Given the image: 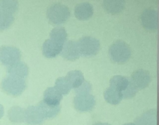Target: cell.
<instances>
[{
    "label": "cell",
    "instance_id": "27",
    "mask_svg": "<svg viewBox=\"0 0 159 125\" xmlns=\"http://www.w3.org/2000/svg\"><path fill=\"white\" fill-rule=\"evenodd\" d=\"M3 114H4V109L2 106L0 104V118L2 117Z\"/></svg>",
    "mask_w": 159,
    "mask_h": 125
},
{
    "label": "cell",
    "instance_id": "7",
    "mask_svg": "<svg viewBox=\"0 0 159 125\" xmlns=\"http://www.w3.org/2000/svg\"><path fill=\"white\" fill-rule=\"evenodd\" d=\"M130 80L138 90H142L148 86L150 84L151 76L148 71L139 69L135 71L132 74Z\"/></svg>",
    "mask_w": 159,
    "mask_h": 125
},
{
    "label": "cell",
    "instance_id": "29",
    "mask_svg": "<svg viewBox=\"0 0 159 125\" xmlns=\"http://www.w3.org/2000/svg\"><path fill=\"white\" fill-rule=\"evenodd\" d=\"M124 125H136V124H135L134 123H126V124H124Z\"/></svg>",
    "mask_w": 159,
    "mask_h": 125
},
{
    "label": "cell",
    "instance_id": "11",
    "mask_svg": "<svg viewBox=\"0 0 159 125\" xmlns=\"http://www.w3.org/2000/svg\"><path fill=\"white\" fill-rule=\"evenodd\" d=\"M93 11V7L90 3L81 2L75 6L74 13L78 19L84 21L91 17Z\"/></svg>",
    "mask_w": 159,
    "mask_h": 125
},
{
    "label": "cell",
    "instance_id": "21",
    "mask_svg": "<svg viewBox=\"0 0 159 125\" xmlns=\"http://www.w3.org/2000/svg\"><path fill=\"white\" fill-rule=\"evenodd\" d=\"M14 20L13 14L0 10V30L7 29Z\"/></svg>",
    "mask_w": 159,
    "mask_h": 125
},
{
    "label": "cell",
    "instance_id": "3",
    "mask_svg": "<svg viewBox=\"0 0 159 125\" xmlns=\"http://www.w3.org/2000/svg\"><path fill=\"white\" fill-rule=\"evenodd\" d=\"M25 80L17 76L9 75L2 81V90L11 95L18 96L20 95L25 88Z\"/></svg>",
    "mask_w": 159,
    "mask_h": 125
},
{
    "label": "cell",
    "instance_id": "14",
    "mask_svg": "<svg viewBox=\"0 0 159 125\" xmlns=\"http://www.w3.org/2000/svg\"><path fill=\"white\" fill-rule=\"evenodd\" d=\"M7 72L9 75L15 76L24 79L28 75L29 68L25 63L19 61L10 66H8Z\"/></svg>",
    "mask_w": 159,
    "mask_h": 125
},
{
    "label": "cell",
    "instance_id": "22",
    "mask_svg": "<svg viewBox=\"0 0 159 125\" xmlns=\"http://www.w3.org/2000/svg\"><path fill=\"white\" fill-rule=\"evenodd\" d=\"M54 88L61 95L68 94L71 88L65 77L58 78L55 81Z\"/></svg>",
    "mask_w": 159,
    "mask_h": 125
},
{
    "label": "cell",
    "instance_id": "9",
    "mask_svg": "<svg viewBox=\"0 0 159 125\" xmlns=\"http://www.w3.org/2000/svg\"><path fill=\"white\" fill-rule=\"evenodd\" d=\"M61 56L69 61H74L78 59L80 55L77 42L68 40L66 42L61 50Z\"/></svg>",
    "mask_w": 159,
    "mask_h": 125
},
{
    "label": "cell",
    "instance_id": "4",
    "mask_svg": "<svg viewBox=\"0 0 159 125\" xmlns=\"http://www.w3.org/2000/svg\"><path fill=\"white\" fill-rule=\"evenodd\" d=\"M80 54L84 57H91L96 55L100 49L99 41L92 37H81L77 42Z\"/></svg>",
    "mask_w": 159,
    "mask_h": 125
},
{
    "label": "cell",
    "instance_id": "23",
    "mask_svg": "<svg viewBox=\"0 0 159 125\" xmlns=\"http://www.w3.org/2000/svg\"><path fill=\"white\" fill-rule=\"evenodd\" d=\"M18 8V2L16 1H0V10L13 14Z\"/></svg>",
    "mask_w": 159,
    "mask_h": 125
},
{
    "label": "cell",
    "instance_id": "10",
    "mask_svg": "<svg viewBox=\"0 0 159 125\" xmlns=\"http://www.w3.org/2000/svg\"><path fill=\"white\" fill-rule=\"evenodd\" d=\"M63 45L49 39L46 40L42 46L43 55L47 58H53L58 55L62 50Z\"/></svg>",
    "mask_w": 159,
    "mask_h": 125
},
{
    "label": "cell",
    "instance_id": "17",
    "mask_svg": "<svg viewBox=\"0 0 159 125\" xmlns=\"http://www.w3.org/2000/svg\"><path fill=\"white\" fill-rule=\"evenodd\" d=\"M104 98L107 103L115 105L120 102L123 98V96L121 91L109 86L104 91Z\"/></svg>",
    "mask_w": 159,
    "mask_h": 125
},
{
    "label": "cell",
    "instance_id": "12",
    "mask_svg": "<svg viewBox=\"0 0 159 125\" xmlns=\"http://www.w3.org/2000/svg\"><path fill=\"white\" fill-rule=\"evenodd\" d=\"M61 99L62 95L54 87L47 88L43 93V101L48 105L53 106H59Z\"/></svg>",
    "mask_w": 159,
    "mask_h": 125
},
{
    "label": "cell",
    "instance_id": "26",
    "mask_svg": "<svg viewBox=\"0 0 159 125\" xmlns=\"http://www.w3.org/2000/svg\"><path fill=\"white\" fill-rule=\"evenodd\" d=\"M9 118L11 119H13L15 116H18L19 121H22L24 118V111L19 107H14L9 110Z\"/></svg>",
    "mask_w": 159,
    "mask_h": 125
},
{
    "label": "cell",
    "instance_id": "15",
    "mask_svg": "<svg viewBox=\"0 0 159 125\" xmlns=\"http://www.w3.org/2000/svg\"><path fill=\"white\" fill-rule=\"evenodd\" d=\"M37 108L43 119L51 118L55 116L56 115H57L60 110V107L59 106H50L46 104L43 101L39 103Z\"/></svg>",
    "mask_w": 159,
    "mask_h": 125
},
{
    "label": "cell",
    "instance_id": "24",
    "mask_svg": "<svg viewBox=\"0 0 159 125\" xmlns=\"http://www.w3.org/2000/svg\"><path fill=\"white\" fill-rule=\"evenodd\" d=\"M92 86L90 83L87 81H84L78 87L75 89V93L76 95L89 94L91 91Z\"/></svg>",
    "mask_w": 159,
    "mask_h": 125
},
{
    "label": "cell",
    "instance_id": "6",
    "mask_svg": "<svg viewBox=\"0 0 159 125\" xmlns=\"http://www.w3.org/2000/svg\"><path fill=\"white\" fill-rule=\"evenodd\" d=\"M96 103L94 96L91 94L76 95L73 100L75 108L81 112L91 110Z\"/></svg>",
    "mask_w": 159,
    "mask_h": 125
},
{
    "label": "cell",
    "instance_id": "2",
    "mask_svg": "<svg viewBox=\"0 0 159 125\" xmlns=\"http://www.w3.org/2000/svg\"><path fill=\"white\" fill-rule=\"evenodd\" d=\"M70 16L69 9L61 4H54L50 6L47 11L48 21L53 24L59 25L66 22Z\"/></svg>",
    "mask_w": 159,
    "mask_h": 125
},
{
    "label": "cell",
    "instance_id": "28",
    "mask_svg": "<svg viewBox=\"0 0 159 125\" xmlns=\"http://www.w3.org/2000/svg\"><path fill=\"white\" fill-rule=\"evenodd\" d=\"M93 125H109V124L107 123H96Z\"/></svg>",
    "mask_w": 159,
    "mask_h": 125
},
{
    "label": "cell",
    "instance_id": "5",
    "mask_svg": "<svg viewBox=\"0 0 159 125\" xmlns=\"http://www.w3.org/2000/svg\"><path fill=\"white\" fill-rule=\"evenodd\" d=\"M20 51L16 47L12 46L0 47V61L5 65L10 66L20 59Z\"/></svg>",
    "mask_w": 159,
    "mask_h": 125
},
{
    "label": "cell",
    "instance_id": "16",
    "mask_svg": "<svg viewBox=\"0 0 159 125\" xmlns=\"http://www.w3.org/2000/svg\"><path fill=\"white\" fill-rule=\"evenodd\" d=\"M104 9L110 14H117L121 12L125 7V1L123 0H106L103 1Z\"/></svg>",
    "mask_w": 159,
    "mask_h": 125
},
{
    "label": "cell",
    "instance_id": "1",
    "mask_svg": "<svg viewBox=\"0 0 159 125\" xmlns=\"http://www.w3.org/2000/svg\"><path fill=\"white\" fill-rule=\"evenodd\" d=\"M111 59L117 63H125L130 57L131 50L128 44L122 40L113 43L109 49Z\"/></svg>",
    "mask_w": 159,
    "mask_h": 125
},
{
    "label": "cell",
    "instance_id": "18",
    "mask_svg": "<svg viewBox=\"0 0 159 125\" xmlns=\"http://www.w3.org/2000/svg\"><path fill=\"white\" fill-rule=\"evenodd\" d=\"M70 86L72 88H76L84 81L83 74L80 70H71L65 76Z\"/></svg>",
    "mask_w": 159,
    "mask_h": 125
},
{
    "label": "cell",
    "instance_id": "13",
    "mask_svg": "<svg viewBox=\"0 0 159 125\" xmlns=\"http://www.w3.org/2000/svg\"><path fill=\"white\" fill-rule=\"evenodd\" d=\"M24 119L27 123L32 125L40 124L43 121V118L37 106H34L28 107L24 111Z\"/></svg>",
    "mask_w": 159,
    "mask_h": 125
},
{
    "label": "cell",
    "instance_id": "20",
    "mask_svg": "<svg viewBox=\"0 0 159 125\" xmlns=\"http://www.w3.org/2000/svg\"><path fill=\"white\" fill-rule=\"evenodd\" d=\"M50 37L51 39L63 45L67 39V33L63 27H58L52 30Z\"/></svg>",
    "mask_w": 159,
    "mask_h": 125
},
{
    "label": "cell",
    "instance_id": "19",
    "mask_svg": "<svg viewBox=\"0 0 159 125\" xmlns=\"http://www.w3.org/2000/svg\"><path fill=\"white\" fill-rule=\"evenodd\" d=\"M129 81L130 79L125 76L115 75L110 80V86L122 92L127 87Z\"/></svg>",
    "mask_w": 159,
    "mask_h": 125
},
{
    "label": "cell",
    "instance_id": "25",
    "mask_svg": "<svg viewBox=\"0 0 159 125\" xmlns=\"http://www.w3.org/2000/svg\"><path fill=\"white\" fill-rule=\"evenodd\" d=\"M137 91H138V90L133 85V83H132V81L130 80L129 83L127 87L125 88V90L124 91H123L122 92V96L124 98H131L135 95Z\"/></svg>",
    "mask_w": 159,
    "mask_h": 125
},
{
    "label": "cell",
    "instance_id": "8",
    "mask_svg": "<svg viewBox=\"0 0 159 125\" xmlns=\"http://www.w3.org/2000/svg\"><path fill=\"white\" fill-rule=\"evenodd\" d=\"M143 27L148 30H155L158 27V12L153 9H147L141 15Z\"/></svg>",
    "mask_w": 159,
    "mask_h": 125
}]
</instances>
